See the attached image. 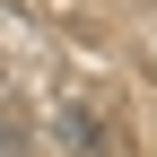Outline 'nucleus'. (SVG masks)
Here are the masks:
<instances>
[]
</instances>
